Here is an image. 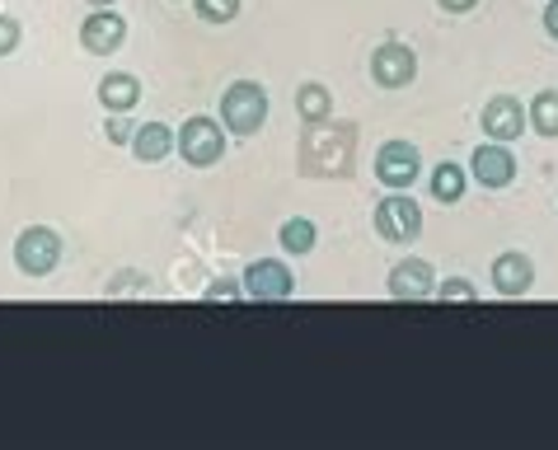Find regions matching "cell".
<instances>
[{
    "label": "cell",
    "instance_id": "obj_24",
    "mask_svg": "<svg viewBox=\"0 0 558 450\" xmlns=\"http://www.w3.org/2000/svg\"><path fill=\"white\" fill-rule=\"evenodd\" d=\"M545 34L558 42V0H549V5H545Z\"/></svg>",
    "mask_w": 558,
    "mask_h": 450
},
{
    "label": "cell",
    "instance_id": "obj_21",
    "mask_svg": "<svg viewBox=\"0 0 558 450\" xmlns=\"http://www.w3.org/2000/svg\"><path fill=\"white\" fill-rule=\"evenodd\" d=\"M437 301L470 305V301H478V291H474V282H470V277H446V282H441V291H437Z\"/></svg>",
    "mask_w": 558,
    "mask_h": 450
},
{
    "label": "cell",
    "instance_id": "obj_12",
    "mask_svg": "<svg viewBox=\"0 0 558 450\" xmlns=\"http://www.w3.org/2000/svg\"><path fill=\"white\" fill-rule=\"evenodd\" d=\"M390 296L395 301H432V291H437V272H432V263L423 258H404L390 268Z\"/></svg>",
    "mask_w": 558,
    "mask_h": 450
},
{
    "label": "cell",
    "instance_id": "obj_17",
    "mask_svg": "<svg viewBox=\"0 0 558 450\" xmlns=\"http://www.w3.org/2000/svg\"><path fill=\"white\" fill-rule=\"evenodd\" d=\"M277 244H282V254L305 258V254H315L319 230H315V221H305V216H291V221H282V230H277Z\"/></svg>",
    "mask_w": 558,
    "mask_h": 450
},
{
    "label": "cell",
    "instance_id": "obj_1",
    "mask_svg": "<svg viewBox=\"0 0 558 450\" xmlns=\"http://www.w3.org/2000/svg\"><path fill=\"white\" fill-rule=\"evenodd\" d=\"M268 122V89L258 81H235L221 95V127L235 136H258Z\"/></svg>",
    "mask_w": 558,
    "mask_h": 450
},
{
    "label": "cell",
    "instance_id": "obj_3",
    "mask_svg": "<svg viewBox=\"0 0 558 450\" xmlns=\"http://www.w3.org/2000/svg\"><path fill=\"white\" fill-rule=\"evenodd\" d=\"M371 221H376V235L385 244H413L423 235V207L409 197V193H390L376 202V211H371Z\"/></svg>",
    "mask_w": 558,
    "mask_h": 450
},
{
    "label": "cell",
    "instance_id": "obj_18",
    "mask_svg": "<svg viewBox=\"0 0 558 450\" xmlns=\"http://www.w3.org/2000/svg\"><path fill=\"white\" fill-rule=\"evenodd\" d=\"M525 118H531V127L545 136V142H554L558 136V89H539V95L525 104Z\"/></svg>",
    "mask_w": 558,
    "mask_h": 450
},
{
    "label": "cell",
    "instance_id": "obj_23",
    "mask_svg": "<svg viewBox=\"0 0 558 450\" xmlns=\"http://www.w3.org/2000/svg\"><path fill=\"white\" fill-rule=\"evenodd\" d=\"M24 42V28H20V20L14 14H0V57H10L14 48Z\"/></svg>",
    "mask_w": 558,
    "mask_h": 450
},
{
    "label": "cell",
    "instance_id": "obj_8",
    "mask_svg": "<svg viewBox=\"0 0 558 450\" xmlns=\"http://www.w3.org/2000/svg\"><path fill=\"white\" fill-rule=\"evenodd\" d=\"M470 179L478 188H511L517 183V155H511L507 142H493V146H474L470 155Z\"/></svg>",
    "mask_w": 558,
    "mask_h": 450
},
{
    "label": "cell",
    "instance_id": "obj_26",
    "mask_svg": "<svg viewBox=\"0 0 558 450\" xmlns=\"http://www.w3.org/2000/svg\"><path fill=\"white\" fill-rule=\"evenodd\" d=\"M89 10H108V5H118V0H85Z\"/></svg>",
    "mask_w": 558,
    "mask_h": 450
},
{
    "label": "cell",
    "instance_id": "obj_11",
    "mask_svg": "<svg viewBox=\"0 0 558 450\" xmlns=\"http://www.w3.org/2000/svg\"><path fill=\"white\" fill-rule=\"evenodd\" d=\"M493 291L507 301H521V296H531V287H535V263L531 254H521V250H507L493 258Z\"/></svg>",
    "mask_w": 558,
    "mask_h": 450
},
{
    "label": "cell",
    "instance_id": "obj_6",
    "mask_svg": "<svg viewBox=\"0 0 558 450\" xmlns=\"http://www.w3.org/2000/svg\"><path fill=\"white\" fill-rule=\"evenodd\" d=\"M371 81L380 89H409L417 81V52L399 38H385L376 52H371Z\"/></svg>",
    "mask_w": 558,
    "mask_h": 450
},
{
    "label": "cell",
    "instance_id": "obj_22",
    "mask_svg": "<svg viewBox=\"0 0 558 450\" xmlns=\"http://www.w3.org/2000/svg\"><path fill=\"white\" fill-rule=\"evenodd\" d=\"M104 136L113 146H132V136H136V127L128 122V113H108V122H104Z\"/></svg>",
    "mask_w": 558,
    "mask_h": 450
},
{
    "label": "cell",
    "instance_id": "obj_9",
    "mask_svg": "<svg viewBox=\"0 0 558 450\" xmlns=\"http://www.w3.org/2000/svg\"><path fill=\"white\" fill-rule=\"evenodd\" d=\"M122 42H128V20L108 5V10H89L81 24V48L89 57H113Z\"/></svg>",
    "mask_w": 558,
    "mask_h": 450
},
{
    "label": "cell",
    "instance_id": "obj_5",
    "mask_svg": "<svg viewBox=\"0 0 558 450\" xmlns=\"http://www.w3.org/2000/svg\"><path fill=\"white\" fill-rule=\"evenodd\" d=\"M240 282H244V301H258V305H282L296 291V277H291L282 258H254Z\"/></svg>",
    "mask_w": 558,
    "mask_h": 450
},
{
    "label": "cell",
    "instance_id": "obj_15",
    "mask_svg": "<svg viewBox=\"0 0 558 450\" xmlns=\"http://www.w3.org/2000/svg\"><path fill=\"white\" fill-rule=\"evenodd\" d=\"M427 193L437 197L441 207H456V202L470 193V169H460L456 160H441V165L427 174Z\"/></svg>",
    "mask_w": 558,
    "mask_h": 450
},
{
    "label": "cell",
    "instance_id": "obj_25",
    "mask_svg": "<svg viewBox=\"0 0 558 450\" xmlns=\"http://www.w3.org/2000/svg\"><path fill=\"white\" fill-rule=\"evenodd\" d=\"M437 5H441L446 14H470V10L478 5V0H437Z\"/></svg>",
    "mask_w": 558,
    "mask_h": 450
},
{
    "label": "cell",
    "instance_id": "obj_14",
    "mask_svg": "<svg viewBox=\"0 0 558 450\" xmlns=\"http://www.w3.org/2000/svg\"><path fill=\"white\" fill-rule=\"evenodd\" d=\"M99 104L108 113H132V108L142 104V81H136L132 71H108L99 81Z\"/></svg>",
    "mask_w": 558,
    "mask_h": 450
},
{
    "label": "cell",
    "instance_id": "obj_19",
    "mask_svg": "<svg viewBox=\"0 0 558 450\" xmlns=\"http://www.w3.org/2000/svg\"><path fill=\"white\" fill-rule=\"evenodd\" d=\"M197 5V20L207 24H235L240 20V0H193Z\"/></svg>",
    "mask_w": 558,
    "mask_h": 450
},
{
    "label": "cell",
    "instance_id": "obj_16",
    "mask_svg": "<svg viewBox=\"0 0 558 450\" xmlns=\"http://www.w3.org/2000/svg\"><path fill=\"white\" fill-rule=\"evenodd\" d=\"M296 113H301L305 127H324V122L333 118V89L319 85V81H305L296 89Z\"/></svg>",
    "mask_w": 558,
    "mask_h": 450
},
{
    "label": "cell",
    "instance_id": "obj_2",
    "mask_svg": "<svg viewBox=\"0 0 558 450\" xmlns=\"http://www.w3.org/2000/svg\"><path fill=\"white\" fill-rule=\"evenodd\" d=\"M61 258H66V250H61V235L52 226H28L14 240V268L24 277H52Z\"/></svg>",
    "mask_w": 558,
    "mask_h": 450
},
{
    "label": "cell",
    "instance_id": "obj_20",
    "mask_svg": "<svg viewBox=\"0 0 558 450\" xmlns=\"http://www.w3.org/2000/svg\"><path fill=\"white\" fill-rule=\"evenodd\" d=\"M203 301L207 305H235V301H244V282H235V277H216V282L203 291Z\"/></svg>",
    "mask_w": 558,
    "mask_h": 450
},
{
    "label": "cell",
    "instance_id": "obj_7",
    "mask_svg": "<svg viewBox=\"0 0 558 450\" xmlns=\"http://www.w3.org/2000/svg\"><path fill=\"white\" fill-rule=\"evenodd\" d=\"M376 179L390 193H409L417 179H423V155H417L413 142H385L376 150Z\"/></svg>",
    "mask_w": 558,
    "mask_h": 450
},
{
    "label": "cell",
    "instance_id": "obj_13",
    "mask_svg": "<svg viewBox=\"0 0 558 450\" xmlns=\"http://www.w3.org/2000/svg\"><path fill=\"white\" fill-rule=\"evenodd\" d=\"M174 150H179V132L165 127V122H146V127H136V136H132V155L142 165H160L165 155H174Z\"/></svg>",
    "mask_w": 558,
    "mask_h": 450
},
{
    "label": "cell",
    "instance_id": "obj_10",
    "mask_svg": "<svg viewBox=\"0 0 558 450\" xmlns=\"http://www.w3.org/2000/svg\"><path fill=\"white\" fill-rule=\"evenodd\" d=\"M478 122H484V136L488 142H521V132L531 127V118H525V104L511 99V95H493L484 104V113H478Z\"/></svg>",
    "mask_w": 558,
    "mask_h": 450
},
{
    "label": "cell",
    "instance_id": "obj_4",
    "mask_svg": "<svg viewBox=\"0 0 558 450\" xmlns=\"http://www.w3.org/2000/svg\"><path fill=\"white\" fill-rule=\"evenodd\" d=\"M179 155H183V165H193V169L221 165V155H226V132H221V122L207 118V113L189 118V122L179 127Z\"/></svg>",
    "mask_w": 558,
    "mask_h": 450
}]
</instances>
